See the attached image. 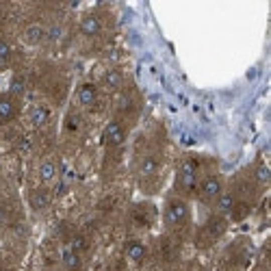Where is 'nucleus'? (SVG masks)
<instances>
[{
  "label": "nucleus",
  "mask_w": 271,
  "mask_h": 271,
  "mask_svg": "<svg viewBox=\"0 0 271 271\" xmlns=\"http://www.w3.org/2000/svg\"><path fill=\"white\" fill-rule=\"evenodd\" d=\"M61 260H63V265L65 269L69 271H78L80 269V254L78 252H74L72 247H63V252H61Z\"/></svg>",
  "instance_id": "obj_14"
},
{
  "label": "nucleus",
  "mask_w": 271,
  "mask_h": 271,
  "mask_svg": "<svg viewBox=\"0 0 271 271\" xmlns=\"http://www.w3.org/2000/svg\"><path fill=\"white\" fill-rule=\"evenodd\" d=\"M44 39H46V29L39 24H31L22 35V41L26 46H39Z\"/></svg>",
  "instance_id": "obj_9"
},
{
  "label": "nucleus",
  "mask_w": 271,
  "mask_h": 271,
  "mask_svg": "<svg viewBox=\"0 0 271 271\" xmlns=\"http://www.w3.org/2000/svg\"><path fill=\"white\" fill-rule=\"evenodd\" d=\"M226 228H228V221H226V217H221V215H215V217L206 224V230L213 239H219L221 234L226 232Z\"/></svg>",
  "instance_id": "obj_15"
},
{
  "label": "nucleus",
  "mask_w": 271,
  "mask_h": 271,
  "mask_svg": "<svg viewBox=\"0 0 271 271\" xmlns=\"http://www.w3.org/2000/svg\"><path fill=\"white\" fill-rule=\"evenodd\" d=\"M247 211H249V208L245 206V204H234V208H232V219H243V217H245V215H247Z\"/></svg>",
  "instance_id": "obj_22"
},
{
  "label": "nucleus",
  "mask_w": 271,
  "mask_h": 271,
  "mask_svg": "<svg viewBox=\"0 0 271 271\" xmlns=\"http://www.w3.org/2000/svg\"><path fill=\"white\" fill-rule=\"evenodd\" d=\"M124 254H126V258L133 262H143L145 254H148V247H145L141 241H128L126 247H124Z\"/></svg>",
  "instance_id": "obj_8"
},
{
  "label": "nucleus",
  "mask_w": 271,
  "mask_h": 271,
  "mask_svg": "<svg viewBox=\"0 0 271 271\" xmlns=\"http://www.w3.org/2000/svg\"><path fill=\"white\" fill-rule=\"evenodd\" d=\"M163 219H165V226L167 228H180L189 221V204L185 200H169L167 206H165V213H163Z\"/></svg>",
  "instance_id": "obj_1"
},
{
  "label": "nucleus",
  "mask_w": 271,
  "mask_h": 271,
  "mask_svg": "<svg viewBox=\"0 0 271 271\" xmlns=\"http://www.w3.org/2000/svg\"><path fill=\"white\" fill-rule=\"evenodd\" d=\"M234 204H237V200H234L232 193H221V196L215 200V208H217V215H221V217H226V215L232 213Z\"/></svg>",
  "instance_id": "obj_11"
},
{
  "label": "nucleus",
  "mask_w": 271,
  "mask_h": 271,
  "mask_svg": "<svg viewBox=\"0 0 271 271\" xmlns=\"http://www.w3.org/2000/svg\"><path fill=\"white\" fill-rule=\"evenodd\" d=\"M24 92H26L24 76H13L11 82H9V96H13V98H20V96H24Z\"/></svg>",
  "instance_id": "obj_18"
},
{
  "label": "nucleus",
  "mask_w": 271,
  "mask_h": 271,
  "mask_svg": "<svg viewBox=\"0 0 271 271\" xmlns=\"http://www.w3.org/2000/svg\"><path fill=\"white\" fill-rule=\"evenodd\" d=\"M196 183H198V165H196V161L187 158V161L180 163V167H178L176 187L180 191H193Z\"/></svg>",
  "instance_id": "obj_2"
},
{
  "label": "nucleus",
  "mask_w": 271,
  "mask_h": 271,
  "mask_svg": "<svg viewBox=\"0 0 271 271\" xmlns=\"http://www.w3.org/2000/svg\"><path fill=\"white\" fill-rule=\"evenodd\" d=\"M54 178H57V165L52 161H44L39 165V180L44 185H48V183H52Z\"/></svg>",
  "instance_id": "obj_16"
},
{
  "label": "nucleus",
  "mask_w": 271,
  "mask_h": 271,
  "mask_svg": "<svg viewBox=\"0 0 271 271\" xmlns=\"http://www.w3.org/2000/svg\"><path fill=\"white\" fill-rule=\"evenodd\" d=\"M271 178V173L267 169V165H258V169H256V180H258L260 185H267Z\"/></svg>",
  "instance_id": "obj_21"
},
{
  "label": "nucleus",
  "mask_w": 271,
  "mask_h": 271,
  "mask_svg": "<svg viewBox=\"0 0 271 271\" xmlns=\"http://www.w3.org/2000/svg\"><path fill=\"white\" fill-rule=\"evenodd\" d=\"M69 247H72L74 249V252H82V249H85L87 247V243H85V239H82V237H74L72 239V245H69Z\"/></svg>",
  "instance_id": "obj_23"
},
{
  "label": "nucleus",
  "mask_w": 271,
  "mask_h": 271,
  "mask_svg": "<svg viewBox=\"0 0 271 271\" xmlns=\"http://www.w3.org/2000/svg\"><path fill=\"white\" fill-rule=\"evenodd\" d=\"M76 98H78V104L80 107H94L96 102H98V89L92 82H85V85L78 87V92H76Z\"/></svg>",
  "instance_id": "obj_6"
},
{
  "label": "nucleus",
  "mask_w": 271,
  "mask_h": 271,
  "mask_svg": "<svg viewBox=\"0 0 271 271\" xmlns=\"http://www.w3.org/2000/svg\"><path fill=\"white\" fill-rule=\"evenodd\" d=\"M0 24H3V16H0Z\"/></svg>",
  "instance_id": "obj_25"
},
{
  "label": "nucleus",
  "mask_w": 271,
  "mask_h": 271,
  "mask_svg": "<svg viewBox=\"0 0 271 271\" xmlns=\"http://www.w3.org/2000/svg\"><path fill=\"white\" fill-rule=\"evenodd\" d=\"M11 59V46L5 39H0V65H7Z\"/></svg>",
  "instance_id": "obj_19"
},
{
  "label": "nucleus",
  "mask_w": 271,
  "mask_h": 271,
  "mask_svg": "<svg viewBox=\"0 0 271 271\" xmlns=\"http://www.w3.org/2000/svg\"><path fill=\"white\" fill-rule=\"evenodd\" d=\"M221 193H224V183H221L219 176H206L202 180V185H200V198L204 200V202H215Z\"/></svg>",
  "instance_id": "obj_3"
},
{
  "label": "nucleus",
  "mask_w": 271,
  "mask_h": 271,
  "mask_svg": "<svg viewBox=\"0 0 271 271\" xmlns=\"http://www.w3.org/2000/svg\"><path fill=\"white\" fill-rule=\"evenodd\" d=\"M102 82L109 92H120V89L124 87V76H122L120 69H109V72L104 74Z\"/></svg>",
  "instance_id": "obj_12"
},
{
  "label": "nucleus",
  "mask_w": 271,
  "mask_h": 271,
  "mask_svg": "<svg viewBox=\"0 0 271 271\" xmlns=\"http://www.w3.org/2000/svg\"><path fill=\"white\" fill-rule=\"evenodd\" d=\"M61 37H63V29H61V26H52V29L46 31V39L52 41V44H54V41H59Z\"/></svg>",
  "instance_id": "obj_20"
},
{
  "label": "nucleus",
  "mask_w": 271,
  "mask_h": 271,
  "mask_svg": "<svg viewBox=\"0 0 271 271\" xmlns=\"http://www.w3.org/2000/svg\"><path fill=\"white\" fill-rule=\"evenodd\" d=\"M5 221H7V213L3 211V208H0V226H3V224H5Z\"/></svg>",
  "instance_id": "obj_24"
},
{
  "label": "nucleus",
  "mask_w": 271,
  "mask_h": 271,
  "mask_svg": "<svg viewBox=\"0 0 271 271\" xmlns=\"http://www.w3.org/2000/svg\"><path fill=\"white\" fill-rule=\"evenodd\" d=\"M102 31V22L98 16H85L80 20V33L87 35V37H96V35H100Z\"/></svg>",
  "instance_id": "obj_10"
},
{
  "label": "nucleus",
  "mask_w": 271,
  "mask_h": 271,
  "mask_svg": "<svg viewBox=\"0 0 271 271\" xmlns=\"http://www.w3.org/2000/svg\"><path fill=\"white\" fill-rule=\"evenodd\" d=\"M52 202V196L46 187H39V189H33L31 191V206L35 211H46L48 206Z\"/></svg>",
  "instance_id": "obj_7"
},
{
  "label": "nucleus",
  "mask_w": 271,
  "mask_h": 271,
  "mask_svg": "<svg viewBox=\"0 0 271 271\" xmlns=\"http://www.w3.org/2000/svg\"><path fill=\"white\" fill-rule=\"evenodd\" d=\"M31 124L35 128H41V126H46L48 120H50V111H48L44 104H37V107H33L31 109Z\"/></svg>",
  "instance_id": "obj_13"
},
{
  "label": "nucleus",
  "mask_w": 271,
  "mask_h": 271,
  "mask_svg": "<svg viewBox=\"0 0 271 271\" xmlns=\"http://www.w3.org/2000/svg\"><path fill=\"white\" fill-rule=\"evenodd\" d=\"M102 141L111 145V148H117V145H122L124 141H126V133H124L122 124L120 122H109L107 128H104L102 133Z\"/></svg>",
  "instance_id": "obj_4"
},
{
  "label": "nucleus",
  "mask_w": 271,
  "mask_h": 271,
  "mask_svg": "<svg viewBox=\"0 0 271 271\" xmlns=\"http://www.w3.org/2000/svg\"><path fill=\"white\" fill-rule=\"evenodd\" d=\"M18 115V102L13 96L3 94L0 96V124H9Z\"/></svg>",
  "instance_id": "obj_5"
},
{
  "label": "nucleus",
  "mask_w": 271,
  "mask_h": 271,
  "mask_svg": "<svg viewBox=\"0 0 271 271\" xmlns=\"http://www.w3.org/2000/svg\"><path fill=\"white\" fill-rule=\"evenodd\" d=\"M156 169H158V161H156L154 156H150V154L143 156L141 163H139V173H141V176H145V178H148V176H154Z\"/></svg>",
  "instance_id": "obj_17"
}]
</instances>
